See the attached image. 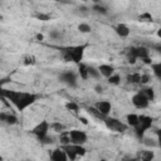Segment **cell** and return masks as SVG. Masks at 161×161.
<instances>
[{"label":"cell","mask_w":161,"mask_h":161,"mask_svg":"<svg viewBox=\"0 0 161 161\" xmlns=\"http://www.w3.org/2000/svg\"><path fill=\"white\" fill-rule=\"evenodd\" d=\"M1 19H3V16H1V14H0V21H1Z\"/></svg>","instance_id":"836d02e7"},{"label":"cell","mask_w":161,"mask_h":161,"mask_svg":"<svg viewBox=\"0 0 161 161\" xmlns=\"http://www.w3.org/2000/svg\"><path fill=\"white\" fill-rule=\"evenodd\" d=\"M131 104L133 106V108H136V109H138V111H143V109H147L148 107H150V104H151V102L148 101V98L146 97V94L141 91V89H138V91H136L132 96H131Z\"/></svg>","instance_id":"ba28073f"},{"label":"cell","mask_w":161,"mask_h":161,"mask_svg":"<svg viewBox=\"0 0 161 161\" xmlns=\"http://www.w3.org/2000/svg\"><path fill=\"white\" fill-rule=\"evenodd\" d=\"M113 31L121 39H127L131 35V28L128 26L127 23H123V21H119V23L114 24L113 25Z\"/></svg>","instance_id":"30bf717a"},{"label":"cell","mask_w":161,"mask_h":161,"mask_svg":"<svg viewBox=\"0 0 161 161\" xmlns=\"http://www.w3.org/2000/svg\"><path fill=\"white\" fill-rule=\"evenodd\" d=\"M155 158H156V152L153 148H143L137 155L138 161H155Z\"/></svg>","instance_id":"9a60e30c"},{"label":"cell","mask_w":161,"mask_h":161,"mask_svg":"<svg viewBox=\"0 0 161 161\" xmlns=\"http://www.w3.org/2000/svg\"><path fill=\"white\" fill-rule=\"evenodd\" d=\"M152 74L150 72H141V78H140V86L142 87H146V86H150L151 83V79H152Z\"/></svg>","instance_id":"ffe728a7"},{"label":"cell","mask_w":161,"mask_h":161,"mask_svg":"<svg viewBox=\"0 0 161 161\" xmlns=\"http://www.w3.org/2000/svg\"><path fill=\"white\" fill-rule=\"evenodd\" d=\"M63 150L65 151L67 156H68V160L69 161H77L78 158H82L87 155V148L86 146H80V145H65V146H62Z\"/></svg>","instance_id":"52a82bcc"},{"label":"cell","mask_w":161,"mask_h":161,"mask_svg":"<svg viewBox=\"0 0 161 161\" xmlns=\"http://www.w3.org/2000/svg\"><path fill=\"white\" fill-rule=\"evenodd\" d=\"M152 15L148 13V11H145V13H142L140 16H138V20L141 21V23H151L152 21Z\"/></svg>","instance_id":"83f0119b"},{"label":"cell","mask_w":161,"mask_h":161,"mask_svg":"<svg viewBox=\"0 0 161 161\" xmlns=\"http://www.w3.org/2000/svg\"><path fill=\"white\" fill-rule=\"evenodd\" d=\"M140 78H141V72L136 70V72L128 73L126 77V80L128 84H140Z\"/></svg>","instance_id":"e0dca14e"},{"label":"cell","mask_w":161,"mask_h":161,"mask_svg":"<svg viewBox=\"0 0 161 161\" xmlns=\"http://www.w3.org/2000/svg\"><path fill=\"white\" fill-rule=\"evenodd\" d=\"M63 82H65L68 84H72V86L75 84V82H77V73H70V72L65 73L63 75Z\"/></svg>","instance_id":"d4e9b609"},{"label":"cell","mask_w":161,"mask_h":161,"mask_svg":"<svg viewBox=\"0 0 161 161\" xmlns=\"http://www.w3.org/2000/svg\"><path fill=\"white\" fill-rule=\"evenodd\" d=\"M77 75L83 80H88V64L84 62L77 64Z\"/></svg>","instance_id":"2e32d148"},{"label":"cell","mask_w":161,"mask_h":161,"mask_svg":"<svg viewBox=\"0 0 161 161\" xmlns=\"http://www.w3.org/2000/svg\"><path fill=\"white\" fill-rule=\"evenodd\" d=\"M0 161H4V157H3V155H0Z\"/></svg>","instance_id":"d6a6232c"},{"label":"cell","mask_w":161,"mask_h":161,"mask_svg":"<svg viewBox=\"0 0 161 161\" xmlns=\"http://www.w3.org/2000/svg\"><path fill=\"white\" fill-rule=\"evenodd\" d=\"M102 122H103V125L106 126L107 130H109L112 132H116V133H123V132H126L128 130V127L126 126V123L122 119L112 117V116L104 117Z\"/></svg>","instance_id":"8992f818"},{"label":"cell","mask_w":161,"mask_h":161,"mask_svg":"<svg viewBox=\"0 0 161 161\" xmlns=\"http://www.w3.org/2000/svg\"><path fill=\"white\" fill-rule=\"evenodd\" d=\"M64 107H65L67 111L73 112V113H79V112H80V106H79V103L75 102V101H67V102L64 103Z\"/></svg>","instance_id":"d6986e66"},{"label":"cell","mask_w":161,"mask_h":161,"mask_svg":"<svg viewBox=\"0 0 161 161\" xmlns=\"http://www.w3.org/2000/svg\"><path fill=\"white\" fill-rule=\"evenodd\" d=\"M98 72H99V75L101 78H109L112 74H114L117 70H116V67L112 64V63H101L98 67H97Z\"/></svg>","instance_id":"7c38bea8"},{"label":"cell","mask_w":161,"mask_h":161,"mask_svg":"<svg viewBox=\"0 0 161 161\" xmlns=\"http://www.w3.org/2000/svg\"><path fill=\"white\" fill-rule=\"evenodd\" d=\"M93 107H94V109L104 118V117H108V116H111V112H112V102L109 101V99H98V101H96L93 104H92Z\"/></svg>","instance_id":"9c48e42d"},{"label":"cell","mask_w":161,"mask_h":161,"mask_svg":"<svg viewBox=\"0 0 161 161\" xmlns=\"http://www.w3.org/2000/svg\"><path fill=\"white\" fill-rule=\"evenodd\" d=\"M92 10H93V11H96V13H98V14H107V13H108L107 8H104L101 3L94 4V5L92 6Z\"/></svg>","instance_id":"4316f807"},{"label":"cell","mask_w":161,"mask_h":161,"mask_svg":"<svg viewBox=\"0 0 161 161\" xmlns=\"http://www.w3.org/2000/svg\"><path fill=\"white\" fill-rule=\"evenodd\" d=\"M0 96L5 98L20 113L28 111L39 99V94L35 92L24 91V89H6L1 87V83H0Z\"/></svg>","instance_id":"6da1fadb"},{"label":"cell","mask_w":161,"mask_h":161,"mask_svg":"<svg viewBox=\"0 0 161 161\" xmlns=\"http://www.w3.org/2000/svg\"><path fill=\"white\" fill-rule=\"evenodd\" d=\"M88 79H94V80L101 79V75H99V72H98L97 67L88 65Z\"/></svg>","instance_id":"cb8c5ba5"},{"label":"cell","mask_w":161,"mask_h":161,"mask_svg":"<svg viewBox=\"0 0 161 161\" xmlns=\"http://www.w3.org/2000/svg\"><path fill=\"white\" fill-rule=\"evenodd\" d=\"M89 43H83V44H73V45H65L60 48L62 57L65 62L73 63V64H79L83 62L86 50L88 48Z\"/></svg>","instance_id":"7a4b0ae2"},{"label":"cell","mask_w":161,"mask_h":161,"mask_svg":"<svg viewBox=\"0 0 161 161\" xmlns=\"http://www.w3.org/2000/svg\"><path fill=\"white\" fill-rule=\"evenodd\" d=\"M35 63H36V58L33 54H26L23 58V64L24 65H34Z\"/></svg>","instance_id":"484cf974"},{"label":"cell","mask_w":161,"mask_h":161,"mask_svg":"<svg viewBox=\"0 0 161 161\" xmlns=\"http://www.w3.org/2000/svg\"><path fill=\"white\" fill-rule=\"evenodd\" d=\"M65 131V126L62 122H50V132H55V133H62Z\"/></svg>","instance_id":"603a6c76"},{"label":"cell","mask_w":161,"mask_h":161,"mask_svg":"<svg viewBox=\"0 0 161 161\" xmlns=\"http://www.w3.org/2000/svg\"><path fill=\"white\" fill-rule=\"evenodd\" d=\"M93 89H94V92H96L97 94H102V93H103V91H104V88H103V86L101 84V82L96 83V84H94V87H93Z\"/></svg>","instance_id":"f1b7e54d"},{"label":"cell","mask_w":161,"mask_h":161,"mask_svg":"<svg viewBox=\"0 0 161 161\" xmlns=\"http://www.w3.org/2000/svg\"><path fill=\"white\" fill-rule=\"evenodd\" d=\"M0 122L9 125V126H15L19 123V118L15 113L10 112H0Z\"/></svg>","instance_id":"5bb4252c"},{"label":"cell","mask_w":161,"mask_h":161,"mask_svg":"<svg viewBox=\"0 0 161 161\" xmlns=\"http://www.w3.org/2000/svg\"><path fill=\"white\" fill-rule=\"evenodd\" d=\"M77 30L80 33V34H89L92 31V26L87 21H80L78 25H77Z\"/></svg>","instance_id":"7402d4cb"},{"label":"cell","mask_w":161,"mask_h":161,"mask_svg":"<svg viewBox=\"0 0 161 161\" xmlns=\"http://www.w3.org/2000/svg\"><path fill=\"white\" fill-rule=\"evenodd\" d=\"M106 80H107V83H108L109 86H114V87H117V86L121 84V82H122V77H121V74H119L118 72H116L114 74H112V75H111L109 78H107Z\"/></svg>","instance_id":"44dd1931"},{"label":"cell","mask_w":161,"mask_h":161,"mask_svg":"<svg viewBox=\"0 0 161 161\" xmlns=\"http://www.w3.org/2000/svg\"><path fill=\"white\" fill-rule=\"evenodd\" d=\"M49 160L50 161H69L68 156H67V153L62 146H58V147L49 150Z\"/></svg>","instance_id":"8fae6325"},{"label":"cell","mask_w":161,"mask_h":161,"mask_svg":"<svg viewBox=\"0 0 161 161\" xmlns=\"http://www.w3.org/2000/svg\"><path fill=\"white\" fill-rule=\"evenodd\" d=\"M126 161H138V160H137V157H133V158H128Z\"/></svg>","instance_id":"4dcf8cb0"},{"label":"cell","mask_w":161,"mask_h":161,"mask_svg":"<svg viewBox=\"0 0 161 161\" xmlns=\"http://www.w3.org/2000/svg\"><path fill=\"white\" fill-rule=\"evenodd\" d=\"M30 133L39 141H45L50 133V122L47 119L39 121L35 126L31 127Z\"/></svg>","instance_id":"3957f363"},{"label":"cell","mask_w":161,"mask_h":161,"mask_svg":"<svg viewBox=\"0 0 161 161\" xmlns=\"http://www.w3.org/2000/svg\"><path fill=\"white\" fill-rule=\"evenodd\" d=\"M97 161H109V160H108V158H103V157H102V158H99V160H97Z\"/></svg>","instance_id":"1f68e13d"},{"label":"cell","mask_w":161,"mask_h":161,"mask_svg":"<svg viewBox=\"0 0 161 161\" xmlns=\"http://www.w3.org/2000/svg\"><path fill=\"white\" fill-rule=\"evenodd\" d=\"M123 122L126 123V126L128 128H136L137 125H138V122H140V113H136V112H128V113H126Z\"/></svg>","instance_id":"4fadbf2b"},{"label":"cell","mask_w":161,"mask_h":161,"mask_svg":"<svg viewBox=\"0 0 161 161\" xmlns=\"http://www.w3.org/2000/svg\"><path fill=\"white\" fill-rule=\"evenodd\" d=\"M150 67H151V74H152V77H155L156 79H160L161 78V63L160 62H152L151 64H150Z\"/></svg>","instance_id":"ac0fdd59"},{"label":"cell","mask_w":161,"mask_h":161,"mask_svg":"<svg viewBox=\"0 0 161 161\" xmlns=\"http://www.w3.org/2000/svg\"><path fill=\"white\" fill-rule=\"evenodd\" d=\"M68 138H69V143L72 145H80V146H86V143L88 142V133L86 130L82 128H72L67 131Z\"/></svg>","instance_id":"277c9868"},{"label":"cell","mask_w":161,"mask_h":161,"mask_svg":"<svg viewBox=\"0 0 161 161\" xmlns=\"http://www.w3.org/2000/svg\"><path fill=\"white\" fill-rule=\"evenodd\" d=\"M153 126V118L148 114H140V122L137 125L135 130V133L137 135V137L141 140L143 136H146V133L152 128Z\"/></svg>","instance_id":"5b68a950"},{"label":"cell","mask_w":161,"mask_h":161,"mask_svg":"<svg viewBox=\"0 0 161 161\" xmlns=\"http://www.w3.org/2000/svg\"><path fill=\"white\" fill-rule=\"evenodd\" d=\"M78 118H79V121H82V123H83V125H88V119H87V118H84V117H80V116H79Z\"/></svg>","instance_id":"f546056e"}]
</instances>
